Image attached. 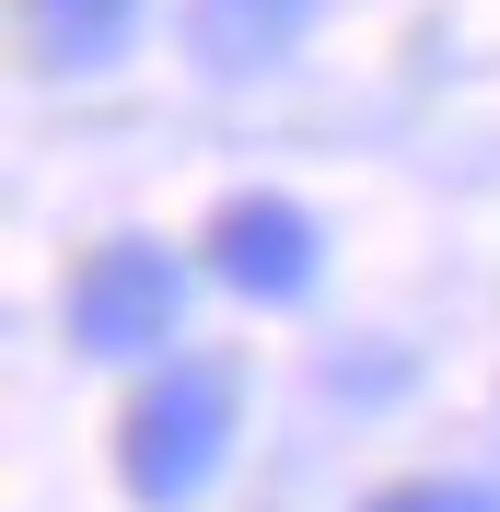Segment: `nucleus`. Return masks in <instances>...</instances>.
I'll return each instance as SVG.
<instances>
[{"instance_id":"20e7f679","label":"nucleus","mask_w":500,"mask_h":512,"mask_svg":"<svg viewBox=\"0 0 500 512\" xmlns=\"http://www.w3.org/2000/svg\"><path fill=\"white\" fill-rule=\"evenodd\" d=\"M303 24H314V0H198V12H187V47L210 70H268V59L303 47Z\"/></svg>"},{"instance_id":"7ed1b4c3","label":"nucleus","mask_w":500,"mask_h":512,"mask_svg":"<svg viewBox=\"0 0 500 512\" xmlns=\"http://www.w3.org/2000/svg\"><path fill=\"white\" fill-rule=\"evenodd\" d=\"M210 268L245 291V303H303V291L326 280V233H314L303 198L256 187V198H233V210L210 222Z\"/></svg>"},{"instance_id":"39448f33","label":"nucleus","mask_w":500,"mask_h":512,"mask_svg":"<svg viewBox=\"0 0 500 512\" xmlns=\"http://www.w3.org/2000/svg\"><path fill=\"white\" fill-rule=\"evenodd\" d=\"M24 24H35L47 70H105L128 47V24H140V0H24Z\"/></svg>"},{"instance_id":"f03ea898","label":"nucleus","mask_w":500,"mask_h":512,"mask_svg":"<svg viewBox=\"0 0 500 512\" xmlns=\"http://www.w3.org/2000/svg\"><path fill=\"white\" fill-rule=\"evenodd\" d=\"M175 326H187V268L163 245L117 233V245L82 256V280H70V338L94 361H140V350H163Z\"/></svg>"},{"instance_id":"f257e3e1","label":"nucleus","mask_w":500,"mask_h":512,"mask_svg":"<svg viewBox=\"0 0 500 512\" xmlns=\"http://www.w3.org/2000/svg\"><path fill=\"white\" fill-rule=\"evenodd\" d=\"M221 454H233V373H221V361H163V384H140V408H128V431H117L128 501L187 512L198 489L221 478Z\"/></svg>"},{"instance_id":"423d86ee","label":"nucleus","mask_w":500,"mask_h":512,"mask_svg":"<svg viewBox=\"0 0 500 512\" xmlns=\"http://www.w3.org/2000/svg\"><path fill=\"white\" fill-rule=\"evenodd\" d=\"M373 512H500L489 489H466V478H407V489H384Z\"/></svg>"}]
</instances>
